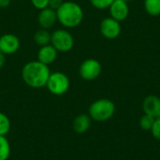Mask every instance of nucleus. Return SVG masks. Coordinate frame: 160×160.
Segmentation results:
<instances>
[{
    "mask_svg": "<svg viewBox=\"0 0 160 160\" xmlns=\"http://www.w3.org/2000/svg\"><path fill=\"white\" fill-rule=\"evenodd\" d=\"M50 74L49 66L38 60L30 61L22 68V79L31 88H42L46 86Z\"/></svg>",
    "mask_w": 160,
    "mask_h": 160,
    "instance_id": "obj_1",
    "label": "nucleus"
},
{
    "mask_svg": "<svg viewBox=\"0 0 160 160\" xmlns=\"http://www.w3.org/2000/svg\"><path fill=\"white\" fill-rule=\"evenodd\" d=\"M58 22L67 28L78 26L83 19V11L82 7L71 1L64 2L56 10Z\"/></svg>",
    "mask_w": 160,
    "mask_h": 160,
    "instance_id": "obj_2",
    "label": "nucleus"
},
{
    "mask_svg": "<svg viewBox=\"0 0 160 160\" xmlns=\"http://www.w3.org/2000/svg\"><path fill=\"white\" fill-rule=\"evenodd\" d=\"M114 111V103L110 99L102 98L91 104L89 108V116L95 121H106L113 115Z\"/></svg>",
    "mask_w": 160,
    "mask_h": 160,
    "instance_id": "obj_3",
    "label": "nucleus"
},
{
    "mask_svg": "<svg viewBox=\"0 0 160 160\" xmlns=\"http://www.w3.org/2000/svg\"><path fill=\"white\" fill-rule=\"evenodd\" d=\"M70 86L68 77L60 71H55L50 74L46 87L49 92L54 96H62L66 94Z\"/></svg>",
    "mask_w": 160,
    "mask_h": 160,
    "instance_id": "obj_4",
    "label": "nucleus"
},
{
    "mask_svg": "<svg viewBox=\"0 0 160 160\" xmlns=\"http://www.w3.org/2000/svg\"><path fill=\"white\" fill-rule=\"evenodd\" d=\"M51 44L57 52H69L74 46V38L72 35L65 29H56L51 35Z\"/></svg>",
    "mask_w": 160,
    "mask_h": 160,
    "instance_id": "obj_5",
    "label": "nucleus"
},
{
    "mask_svg": "<svg viewBox=\"0 0 160 160\" xmlns=\"http://www.w3.org/2000/svg\"><path fill=\"white\" fill-rule=\"evenodd\" d=\"M80 76L85 81H92L97 79L101 73L100 63L93 58L84 60L79 68Z\"/></svg>",
    "mask_w": 160,
    "mask_h": 160,
    "instance_id": "obj_6",
    "label": "nucleus"
},
{
    "mask_svg": "<svg viewBox=\"0 0 160 160\" xmlns=\"http://www.w3.org/2000/svg\"><path fill=\"white\" fill-rule=\"evenodd\" d=\"M20 44V39L16 35L5 34L0 37V51L6 55H11L17 52Z\"/></svg>",
    "mask_w": 160,
    "mask_h": 160,
    "instance_id": "obj_7",
    "label": "nucleus"
},
{
    "mask_svg": "<svg viewBox=\"0 0 160 160\" xmlns=\"http://www.w3.org/2000/svg\"><path fill=\"white\" fill-rule=\"evenodd\" d=\"M100 32L106 38H116L121 32L120 23L113 18H105L100 23Z\"/></svg>",
    "mask_w": 160,
    "mask_h": 160,
    "instance_id": "obj_8",
    "label": "nucleus"
},
{
    "mask_svg": "<svg viewBox=\"0 0 160 160\" xmlns=\"http://www.w3.org/2000/svg\"><path fill=\"white\" fill-rule=\"evenodd\" d=\"M56 22H58L56 10L50 8H45L39 10L38 15V22L41 28L48 30L52 28L56 23Z\"/></svg>",
    "mask_w": 160,
    "mask_h": 160,
    "instance_id": "obj_9",
    "label": "nucleus"
},
{
    "mask_svg": "<svg viewBox=\"0 0 160 160\" xmlns=\"http://www.w3.org/2000/svg\"><path fill=\"white\" fill-rule=\"evenodd\" d=\"M110 12L112 18L119 22L125 20L128 17L129 9L127 2L123 0H114L110 6Z\"/></svg>",
    "mask_w": 160,
    "mask_h": 160,
    "instance_id": "obj_10",
    "label": "nucleus"
},
{
    "mask_svg": "<svg viewBox=\"0 0 160 160\" xmlns=\"http://www.w3.org/2000/svg\"><path fill=\"white\" fill-rule=\"evenodd\" d=\"M57 54L58 52L56 51V49L52 44H48L39 48L38 52V60L49 66L56 60Z\"/></svg>",
    "mask_w": 160,
    "mask_h": 160,
    "instance_id": "obj_11",
    "label": "nucleus"
},
{
    "mask_svg": "<svg viewBox=\"0 0 160 160\" xmlns=\"http://www.w3.org/2000/svg\"><path fill=\"white\" fill-rule=\"evenodd\" d=\"M142 107L145 114L154 118L158 117L160 114V98L156 96H149L144 99Z\"/></svg>",
    "mask_w": 160,
    "mask_h": 160,
    "instance_id": "obj_12",
    "label": "nucleus"
},
{
    "mask_svg": "<svg viewBox=\"0 0 160 160\" xmlns=\"http://www.w3.org/2000/svg\"><path fill=\"white\" fill-rule=\"evenodd\" d=\"M91 126V117L87 114H80L78 115L72 124L73 130L76 133L82 134L86 132Z\"/></svg>",
    "mask_w": 160,
    "mask_h": 160,
    "instance_id": "obj_13",
    "label": "nucleus"
},
{
    "mask_svg": "<svg viewBox=\"0 0 160 160\" xmlns=\"http://www.w3.org/2000/svg\"><path fill=\"white\" fill-rule=\"evenodd\" d=\"M51 33L47 29L40 28L37 30L34 34V41L35 43L39 46H45L48 44H51Z\"/></svg>",
    "mask_w": 160,
    "mask_h": 160,
    "instance_id": "obj_14",
    "label": "nucleus"
},
{
    "mask_svg": "<svg viewBox=\"0 0 160 160\" xmlns=\"http://www.w3.org/2000/svg\"><path fill=\"white\" fill-rule=\"evenodd\" d=\"M10 144L6 136H0V160H8L10 156Z\"/></svg>",
    "mask_w": 160,
    "mask_h": 160,
    "instance_id": "obj_15",
    "label": "nucleus"
},
{
    "mask_svg": "<svg viewBox=\"0 0 160 160\" xmlns=\"http://www.w3.org/2000/svg\"><path fill=\"white\" fill-rule=\"evenodd\" d=\"M144 8L152 16L160 15V0H144Z\"/></svg>",
    "mask_w": 160,
    "mask_h": 160,
    "instance_id": "obj_16",
    "label": "nucleus"
},
{
    "mask_svg": "<svg viewBox=\"0 0 160 160\" xmlns=\"http://www.w3.org/2000/svg\"><path fill=\"white\" fill-rule=\"evenodd\" d=\"M11 128L10 120L3 112H0V136H6L8 134Z\"/></svg>",
    "mask_w": 160,
    "mask_h": 160,
    "instance_id": "obj_17",
    "label": "nucleus"
},
{
    "mask_svg": "<svg viewBox=\"0 0 160 160\" xmlns=\"http://www.w3.org/2000/svg\"><path fill=\"white\" fill-rule=\"evenodd\" d=\"M154 122H155V118L154 117H152V116H150L148 114H145L144 116L142 117L140 123H141V127H142V129L149 130V129L152 128Z\"/></svg>",
    "mask_w": 160,
    "mask_h": 160,
    "instance_id": "obj_18",
    "label": "nucleus"
},
{
    "mask_svg": "<svg viewBox=\"0 0 160 160\" xmlns=\"http://www.w3.org/2000/svg\"><path fill=\"white\" fill-rule=\"evenodd\" d=\"M113 1L114 0H90L91 4L98 9H105L110 8Z\"/></svg>",
    "mask_w": 160,
    "mask_h": 160,
    "instance_id": "obj_19",
    "label": "nucleus"
},
{
    "mask_svg": "<svg viewBox=\"0 0 160 160\" xmlns=\"http://www.w3.org/2000/svg\"><path fill=\"white\" fill-rule=\"evenodd\" d=\"M34 8H36L38 10H41L45 8H48V2L49 0H30Z\"/></svg>",
    "mask_w": 160,
    "mask_h": 160,
    "instance_id": "obj_20",
    "label": "nucleus"
},
{
    "mask_svg": "<svg viewBox=\"0 0 160 160\" xmlns=\"http://www.w3.org/2000/svg\"><path fill=\"white\" fill-rule=\"evenodd\" d=\"M152 133L154 135V137L158 140H160V119L155 120L153 127H152Z\"/></svg>",
    "mask_w": 160,
    "mask_h": 160,
    "instance_id": "obj_21",
    "label": "nucleus"
},
{
    "mask_svg": "<svg viewBox=\"0 0 160 160\" xmlns=\"http://www.w3.org/2000/svg\"><path fill=\"white\" fill-rule=\"evenodd\" d=\"M63 3H64L63 0H49L48 8H50L52 9H54V10H57Z\"/></svg>",
    "mask_w": 160,
    "mask_h": 160,
    "instance_id": "obj_22",
    "label": "nucleus"
},
{
    "mask_svg": "<svg viewBox=\"0 0 160 160\" xmlns=\"http://www.w3.org/2000/svg\"><path fill=\"white\" fill-rule=\"evenodd\" d=\"M6 64V54L0 51V68H2Z\"/></svg>",
    "mask_w": 160,
    "mask_h": 160,
    "instance_id": "obj_23",
    "label": "nucleus"
},
{
    "mask_svg": "<svg viewBox=\"0 0 160 160\" xmlns=\"http://www.w3.org/2000/svg\"><path fill=\"white\" fill-rule=\"evenodd\" d=\"M10 5V0H0V8H6Z\"/></svg>",
    "mask_w": 160,
    "mask_h": 160,
    "instance_id": "obj_24",
    "label": "nucleus"
},
{
    "mask_svg": "<svg viewBox=\"0 0 160 160\" xmlns=\"http://www.w3.org/2000/svg\"><path fill=\"white\" fill-rule=\"evenodd\" d=\"M123 1H125V2H128V1H131V0H123Z\"/></svg>",
    "mask_w": 160,
    "mask_h": 160,
    "instance_id": "obj_25",
    "label": "nucleus"
},
{
    "mask_svg": "<svg viewBox=\"0 0 160 160\" xmlns=\"http://www.w3.org/2000/svg\"><path fill=\"white\" fill-rule=\"evenodd\" d=\"M158 118H159V119H160V114H159V115H158Z\"/></svg>",
    "mask_w": 160,
    "mask_h": 160,
    "instance_id": "obj_26",
    "label": "nucleus"
}]
</instances>
